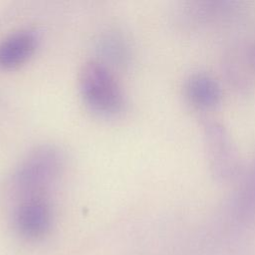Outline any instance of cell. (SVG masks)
Returning <instances> with one entry per match:
<instances>
[{
  "instance_id": "cell-1",
  "label": "cell",
  "mask_w": 255,
  "mask_h": 255,
  "mask_svg": "<svg viewBox=\"0 0 255 255\" xmlns=\"http://www.w3.org/2000/svg\"><path fill=\"white\" fill-rule=\"evenodd\" d=\"M79 87L86 106L93 113L111 118L123 111L124 93L113 73L103 62L90 60L83 65Z\"/></svg>"
},
{
  "instance_id": "cell-2",
  "label": "cell",
  "mask_w": 255,
  "mask_h": 255,
  "mask_svg": "<svg viewBox=\"0 0 255 255\" xmlns=\"http://www.w3.org/2000/svg\"><path fill=\"white\" fill-rule=\"evenodd\" d=\"M62 167L63 157L55 146H38L19 163L13 177L14 188L21 198L45 195L58 179Z\"/></svg>"
},
{
  "instance_id": "cell-3",
  "label": "cell",
  "mask_w": 255,
  "mask_h": 255,
  "mask_svg": "<svg viewBox=\"0 0 255 255\" xmlns=\"http://www.w3.org/2000/svg\"><path fill=\"white\" fill-rule=\"evenodd\" d=\"M18 233L29 240H38L47 235L53 224V209L45 195L21 198L14 215Z\"/></svg>"
},
{
  "instance_id": "cell-4",
  "label": "cell",
  "mask_w": 255,
  "mask_h": 255,
  "mask_svg": "<svg viewBox=\"0 0 255 255\" xmlns=\"http://www.w3.org/2000/svg\"><path fill=\"white\" fill-rule=\"evenodd\" d=\"M38 38L31 30H19L0 42V68L10 70L25 64L35 53Z\"/></svg>"
},
{
  "instance_id": "cell-5",
  "label": "cell",
  "mask_w": 255,
  "mask_h": 255,
  "mask_svg": "<svg viewBox=\"0 0 255 255\" xmlns=\"http://www.w3.org/2000/svg\"><path fill=\"white\" fill-rule=\"evenodd\" d=\"M98 48L101 54L112 63L124 65L128 62L129 56L128 43L119 34L109 33L104 35L99 40Z\"/></svg>"
}]
</instances>
